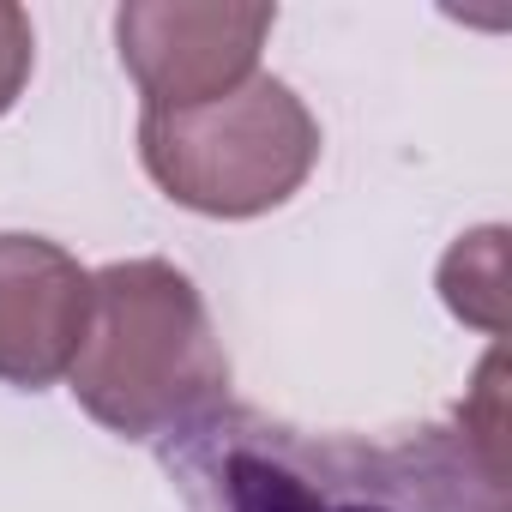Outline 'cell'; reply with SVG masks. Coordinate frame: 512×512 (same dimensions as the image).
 <instances>
[{
	"instance_id": "1",
	"label": "cell",
	"mask_w": 512,
	"mask_h": 512,
	"mask_svg": "<svg viewBox=\"0 0 512 512\" xmlns=\"http://www.w3.org/2000/svg\"><path fill=\"white\" fill-rule=\"evenodd\" d=\"M187 512H512L494 428H416L398 440L314 434L223 410L169 452Z\"/></svg>"
},
{
	"instance_id": "2",
	"label": "cell",
	"mask_w": 512,
	"mask_h": 512,
	"mask_svg": "<svg viewBox=\"0 0 512 512\" xmlns=\"http://www.w3.org/2000/svg\"><path fill=\"white\" fill-rule=\"evenodd\" d=\"M67 380L91 422L163 452L187 446L229 410V356L199 284L169 260L91 272V332Z\"/></svg>"
},
{
	"instance_id": "3",
	"label": "cell",
	"mask_w": 512,
	"mask_h": 512,
	"mask_svg": "<svg viewBox=\"0 0 512 512\" xmlns=\"http://www.w3.org/2000/svg\"><path fill=\"white\" fill-rule=\"evenodd\" d=\"M139 157L151 181L205 217H260L302 193L320 163V121L308 103L272 79L253 73L241 91L181 109V115H139Z\"/></svg>"
},
{
	"instance_id": "4",
	"label": "cell",
	"mask_w": 512,
	"mask_h": 512,
	"mask_svg": "<svg viewBox=\"0 0 512 512\" xmlns=\"http://www.w3.org/2000/svg\"><path fill=\"white\" fill-rule=\"evenodd\" d=\"M278 25V7H121L115 43L121 67L145 91V115L205 109L241 91L260 67V49Z\"/></svg>"
},
{
	"instance_id": "5",
	"label": "cell",
	"mask_w": 512,
	"mask_h": 512,
	"mask_svg": "<svg viewBox=\"0 0 512 512\" xmlns=\"http://www.w3.org/2000/svg\"><path fill=\"white\" fill-rule=\"evenodd\" d=\"M91 332V272L43 235H0V380L55 386Z\"/></svg>"
},
{
	"instance_id": "6",
	"label": "cell",
	"mask_w": 512,
	"mask_h": 512,
	"mask_svg": "<svg viewBox=\"0 0 512 512\" xmlns=\"http://www.w3.org/2000/svg\"><path fill=\"white\" fill-rule=\"evenodd\" d=\"M500 229H494V241H488V253H482V272H476V241H458L452 253H446V266H440V290H446V308L458 314V320H476L482 332H500L506 326V314H500Z\"/></svg>"
},
{
	"instance_id": "7",
	"label": "cell",
	"mask_w": 512,
	"mask_h": 512,
	"mask_svg": "<svg viewBox=\"0 0 512 512\" xmlns=\"http://www.w3.org/2000/svg\"><path fill=\"white\" fill-rule=\"evenodd\" d=\"M31 61H37V37H31V19L25 7L0 0V115H7L31 79Z\"/></svg>"
}]
</instances>
